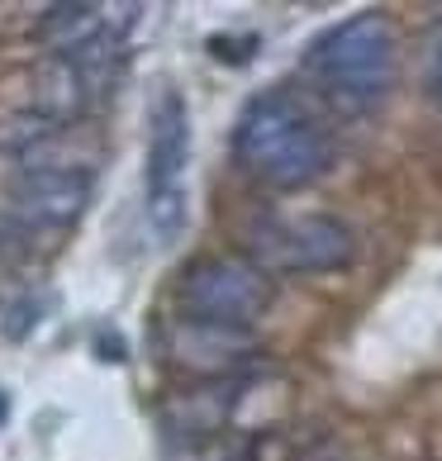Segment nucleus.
<instances>
[{"label":"nucleus","instance_id":"nucleus-6","mask_svg":"<svg viewBox=\"0 0 442 461\" xmlns=\"http://www.w3.org/2000/svg\"><path fill=\"white\" fill-rule=\"evenodd\" d=\"M10 204L24 224L39 229L77 224L81 210L91 204V172H81V167H24L10 185Z\"/></svg>","mask_w":442,"mask_h":461},{"label":"nucleus","instance_id":"nucleus-7","mask_svg":"<svg viewBox=\"0 0 442 461\" xmlns=\"http://www.w3.org/2000/svg\"><path fill=\"white\" fill-rule=\"evenodd\" d=\"M248 352H252L248 329H219V323H195V319H176L167 329V357L200 371L205 381H224Z\"/></svg>","mask_w":442,"mask_h":461},{"label":"nucleus","instance_id":"nucleus-11","mask_svg":"<svg viewBox=\"0 0 442 461\" xmlns=\"http://www.w3.org/2000/svg\"><path fill=\"white\" fill-rule=\"evenodd\" d=\"M5 414H10V400H5V395H0V419H5Z\"/></svg>","mask_w":442,"mask_h":461},{"label":"nucleus","instance_id":"nucleus-8","mask_svg":"<svg viewBox=\"0 0 442 461\" xmlns=\"http://www.w3.org/2000/svg\"><path fill=\"white\" fill-rule=\"evenodd\" d=\"M238 390H243V381H205L200 390H181V395L162 409V423L167 433L176 438H210L224 429V419L233 414L238 404Z\"/></svg>","mask_w":442,"mask_h":461},{"label":"nucleus","instance_id":"nucleus-4","mask_svg":"<svg viewBox=\"0 0 442 461\" xmlns=\"http://www.w3.org/2000/svg\"><path fill=\"white\" fill-rule=\"evenodd\" d=\"M176 300L195 323L252 329L271 304V276L252 258H200L181 271Z\"/></svg>","mask_w":442,"mask_h":461},{"label":"nucleus","instance_id":"nucleus-9","mask_svg":"<svg viewBox=\"0 0 442 461\" xmlns=\"http://www.w3.org/2000/svg\"><path fill=\"white\" fill-rule=\"evenodd\" d=\"M210 53L219 58V62H248L252 53H257V39H210Z\"/></svg>","mask_w":442,"mask_h":461},{"label":"nucleus","instance_id":"nucleus-5","mask_svg":"<svg viewBox=\"0 0 442 461\" xmlns=\"http://www.w3.org/2000/svg\"><path fill=\"white\" fill-rule=\"evenodd\" d=\"M252 258L266 271H338L356 258V233L333 214H291L252 229Z\"/></svg>","mask_w":442,"mask_h":461},{"label":"nucleus","instance_id":"nucleus-1","mask_svg":"<svg viewBox=\"0 0 442 461\" xmlns=\"http://www.w3.org/2000/svg\"><path fill=\"white\" fill-rule=\"evenodd\" d=\"M233 158L248 176L295 191L329 172L333 139L295 91H262L233 124Z\"/></svg>","mask_w":442,"mask_h":461},{"label":"nucleus","instance_id":"nucleus-10","mask_svg":"<svg viewBox=\"0 0 442 461\" xmlns=\"http://www.w3.org/2000/svg\"><path fill=\"white\" fill-rule=\"evenodd\" d=\"M428 91L442 105V24L433 29V43H428Z\"/></svg>","mask_w":442,"mask_h":461},{"label":"nucleus","instance_id":"nucleus-2","mask_svg":"<svg viewBox=\"0 0 442 461\" xmlns=\"http://www.w3.org/2000/svg\"><path fill=\"white\" fill-rule=\"evenodd\" d=\"M395 67H400V33L381 10H362L352 20L333 24L304 53V72L319 86V95L343 114L376 110L395 86Z\"/></svg>","mask_w":442,"mask_h":461},{"label":"nucleus","instance_id":"nucleus-3","mask_svg":"<svg viewBox=\"0 0 442 461\" xmlns=\"http://www.w3.org/2000/svg\"><path fill=\"white\" fill-rule=\"evenodd\" d=\"M185 162H191V114L176 91H162L148 119V229L172 243L185 229Z\"/></svg>","mask_w":442,"mask_h":461}]
</instances>
